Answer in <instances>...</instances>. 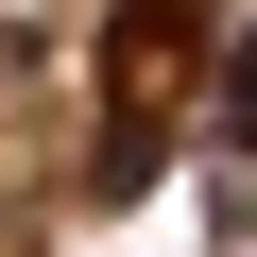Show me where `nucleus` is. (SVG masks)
I'll return each mask as SVG.
<instances>
[{"instance_id":"nucleus-2","label":"nucleus","mask_w":257,"mask_h":257,"mask_svg":"<svg viewBox=\"0 0 257 257\" xmlns=\"http://www.w3.org/2000/svg\"><path fill=\"white\" fill-rule=\"evenodd\" d=\"M223 155H257V35L223 52Z\"/></svg>"},{"instance_id":"nucleus-1","label":"nucleus","mask_w":257,"mask_h":257,"mask_svg":"<svg viewBox=\"0 0 257 257\" xmlns=\"http://www.w3.org/2000/svg\"><path fill=\"white\" fill-rule=\"evenodd\" d=\"M189 69H206V0H103V172L86 189H155Z\"/></svg>"}]
</instances>
